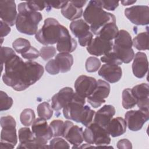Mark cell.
I'll use <instances>...</instances> for the list:
<instances>
[{"instance_id":"1","label":"cell","mask_w":149,"mask_h":149,"mask_svg":"<svg viewBox=\"0 0 149 149\" xmlns=\"http://www.w3.org/2000/svg\"><path fill=\"white\" fill-rule=\"evenodd\" d=\"M42 65L36 62H24L15 55L5 63V73L2 76L3 83L15 90L21 91L37 82L44 73Z\"/></svg>"},{"instance_id":"2","label":"cell","mask_w":149,"mask_h":149,"mask_svg":"<svg viewBox=\"0 0 149 149\" xmlns=\"http://www.w3.org/2000/svg\"><path fill=\"white\" fill-rule=\"evenodd\" d=\"M84 21L90 24L91 32L98 36L101 29L107 24L116 22L115 16L102 9L101 1H89L84 13Z\"/></svg>"},{"instance_id":"3","label":"cell","mask_w":149,"mask_h":149,"mask_svg":"<svg viewBox=\"0 0 149 149\" xmlns=\"http://www.w3.org/2000/svg\"><path fill=\"white\" fill-rule=\"evenodd\" d=\"M85 98L74 93L72 100L63 108V114L65 118L77 123H81L87 127L93 121L95 111L88 105H84Z\"/></svg>"},{"instance_id":"4","label":"cell","mask_w":149,"mask_h":149,"mask_svg":"<svg viewBox=\"0 0 149 149\" xmlns=\"http://www.w3.org/2000/svg\"><path fill=\"white\" fill-rule=\"evenodd\" d=\"M17 8L19 14L15 24L17 30L27 35L36 34L38 25L42 19L41 13L31 9L27 2L20 3Z\"/></svg>"},{"instance_id":"5","label":"cell","mask_w":149,"mask_h":149,"mask_svg":"<svg viewBox=\"0 0 149 149\" xmlns=\"http://www.w3.org/2000/svg\"><path fill=\"white\" fill-rule=\"evenodd\" d=\"M61 24L55 19L48 17L44 20L41 29L35 34L36 39L43 45H52L57 42Z\"/></svg>"},{"instance_id":"6","label":"cell","mask_w":149,"mask_h":149,"mask_svg":"<svg viewBox=\"0 0 149 149\" xmlns=\"http://www.w3.org/2000/svg\"><path fill=\"white\" fill-rule=\"evenodd\" d=\"M84 140L89 144L104 147L111 143V137L106 129L98 124L92 122L83 132Z\"/></svg>"},{"instance_id":"7","label":"cell","mask_w":149,"mask_h":149,"mask_svg":"<svg viewBox=\"0 0 149 149\" xmlns=\"http://www.w3.org/2000/svg\"><path fill=\"white\" fill-rule=\"evenodd\" d=\"M69 27L73 34L78 38L81 46H87L93 40V34L90 31V27L84 20L82 19L74 20L72 22Z\"/></svg>"},{"instance_id":"8","label":"cell","mask_w":149,"mask_h":149,"mask_svg":"<svg viewBox=\"0 0 149 149\" xmlns=\"http://www.w3.org/2000/svg\"><path fill=\"white\" fill-rule=\"evenodd\" d=\"M16 125L15 120L12 116L8 115L1 118V126L2 127L1 142L9 143L15 146L17 143Z\"/></svg>"},{"instance_id":"9","label":"cell","mask_w":149,"mask_h":149,"mask_svg":"<svg viewBox=\"0 0 149 149\" xmlns=\"http://www.w3.org/2000/svg\"><path fill=\"white\" fill-rule=\"evenodd\" d=\"M126 17L136 25H147L149 23V8L146 5H135L126 8Z\"/></svg>"},{"instance_id":"10","label":"cell","mask_w":149,"mask_h":149,"mask_svg":"<svg viewBox=\"0 0 149 149\" xmlns=\"http://www.w3.org/2000/svg\"><path fill=\"white\" fill-rule=\"evenodd\" d=\"M110 93V85L107 81L99 79L97 81V86L93 93L87 97L88 102L94 108L100 107L105 102Z\"/></svg>"},{"instance_id":"11","label":"cell","mask_w":149,"mask_h":149,"mask_svg":"<svg viewBox=\"0 0 149 149\" xmlns=\"http://www.w3.org/2000/svg\"><path fill=\"white\" fill-rule=\"evenodd\" d=\"M126 126L132 131L140 130L149 119V112L139 110L127 111L125 115Z\"/></svg>"},{"instance_id":"12","label":"cell","mask_w":149,"mask_h":149,"mask_svg":"<svg viewBox=\"0 0 149 149\" xmlns=\"http://www.w3.org/2000/svg\"><path fill=\"white\" fill-rule=\"evenodd\" d=\"M32 132L36 140L42 144H47L49 140L53 137L52 132L45 119L41 118L34 120L31 126Z\"/></svg>"},{"instance_id":"13","label":"cell","mask_w":149,"mask_h":149,"mask_svg":"<svg viewBox=\"0 0 149 149\" xmlns=\"http://www.w3.org/2000/svg\"><path fill=\"white\" fill-rule=\"evenodd\" d=\"M62 137L74 146L73 148H77L84 140L83 128L77 125H74L71 121L66 120L64 122Z\"/></svg>"},{"instance_id":"14","label":"cell","mask_w":149,"mask_h":149,"mask_svg":"<svg viewBox=\"0 0 149 149\" xmlns=\"http://www.w3.org/2000/svg\"><path fill=\"white\" fill-rule=\"evenodd\" d=\"M97 86V80L93 77L81 75L74 82L76 93L83 98L90 96Z\"/></svg>"},{"instance_id":"15","label":"cell","mask_w":149,"mask_h":149,"mask_svg":"<svg viewBox=\"0 0 149 149\" xmlns=\"http://www.w3.org/2000/svg\"><path fill=\"white\" fill-rule=\"evenodd\" d=\"M77 47V42L70 35L68 30L61 25L59 36L56 42V49L59 52L70 53L74 51Z\"/></svg>"},{"instance_id":"16","label":"cell","mask_w":149,"mask_h":149,"mask_svg":"<svg viewBox=\"0 0 149 149\" xmlns=\"http://www.w3.org/2000/svg\"><path fill=\"white\" fill-rule=\"evenodd\" d=\"M17 15L15 1L5 0L0 1V15L3 22L9 26H13L16 24Z\"/></svg>"},{"instance_id":"17","label":"cell","mask_w":149,"mask_h":149,"mask_svg":"<svg viewBox=\"0 0 149 149\" xmlns=\"http://www.w3.org/2000/svg\"><path fill=\"white\" fill-rule=\"evenodd\" d=\"M112 41H108L97 36L93 38L90 43L87 47L88 52L93 55H104L110 52L113 48Z\"/></svg>"},{"instance_id":"18","label":"cell","mask_w":149,"mask_h":149,"mask_svg":"<svg viewBox=\"0 0 149 149\" xmlns=\"http://www.w3.org/2000/svg\"><path fill=\"white\" fill-rule=\"evenodd\" d=\"M132 92L136 99L139 109L148 112L149 86L147 83H141L133 87Z\"/></svg>"},{"instance_id":"19","label":"cell","mask_w":149,"mask_h":149,"mask_svg":"<svg viewBox=\"0 0 149 149\" xmlns=\"http://www.w3.org/2000/svg\"><path fill=\"white\" fill-rule=\"evenodd\" d=\"M74 94L73 90L70 87H66L62 88L52 97V108L55 111H59L63 108L72 100Z\"/></svg>"},{"instance_id":"20","label":"cell","mask_w":149,"mask_h":149,"mask_svg":"<svg viewBox=\"0 0 149 149\" xmlns=\"http://www.w3.org/2000/svg\"><path fill=\"white\" fill-rule=\"evenodd\" d=\"M98 74L107 81L114 83L120 79L122 70L119 65L106 63L101 67L98 71Z\"/></svg>"},{"instance_id":"21","label":"cell","mask_w":149,"mask_h":149,"mask_svg":"<svg viewBox=\"0 0 149 149\" xmlns=\"http://www.w3.org/2000/svg\"><path fill=\"white\" fill-rule=\"evenodd\" d=\"M148 69V63L146 54L142 52H137L132 64L133 74L137 78H143L147 73Z\"/></svg>"},{"instance_id":"22","label":"cell","mask_w":149,"mask_h":149,"mask_svg":"<svg viewBox=\"0 0 149 149\" xmlns=\"http://www.w3.org/2000/svg\"><path fill=\"white\" fill-rule=\"evenodd\" d=\"M115 114V109L111 105H105L95 113L93 122L105 127Z\"/></svg>"},{"instance_id":"23","label":"cell","mask_w":149,"mask_h":149,"mask_svg":"<svg viewBox=\"0 0 149 149\" xmlns=\"http://www.w3.org/2000/svg\"><path fill=\"white\" fill-rule=\"evenodd\" d=\"M105 129L112 137H118L126 132V123L122 118L117 117L112 119Z\"/></svg>"},{"instance_id":"24","label":"cell","mask_w":149,"mask_h":149,"mask_svg":"<svg viewBox=\"0 0 149 149\" xmlns=\"http://www.w3.org/2000/svg\"><path fill=\"white\" fill-rule=\"evenodd\" d=\"M54 59L61 73L69 72L73 63V56L69 53L60 52L56 55Z\"/></svg>"},{"instance_id":"25","label":"cell","mask_w":149,"mask_h":149,"mask_svg":"<svg viewBox=\"0 0 149 149\" xmlns=\"http://www.w3.org/2000/svg\"><path fill=\"white\" fill-rule=\"evenodd\" d=\"M61 13L62 15L70 20H74L80 18L83 14L82 8L75 6L71 1H68L67 3L62 8Z\"/></svg>"},{"instance_id":"26","label":"cell","mask_w":149,"mask_h":149,"mask_svg":"<svg viewBox=\"0 0 149 149\" xmlns=\"http://www.w3.org/2000/svg\"><path fill=\"white\" fill-rule=\"evenodd\" d=\"M119 33L116 22H111L105 25L99 32L98 36L102 39L112 41L115 38Z\"/></svg>"},{"instance_id":"27","label":"cell","mask_w":149,"mask_h":149,"mask_svg":"<svg viewBox=\"0 0 149 149\" xmlns=\"http://www.w3.org/2000/svg\"><path fill=\"white\" fill-rule=\"evenodd\" d=\"M112 49L122 63L130 62L134 56V52L132 48H123L113 45Z\"/></svg>"},{"instance_id":"28","label":"cell","mask_w":149,"mask_h":149,"mask_svg":"<svg viewBox=\"0 0 149 149\" xmlns=\"http://www.w3.org/2000/svg\"><path fill=\"white\" fill-rule=\"evenodd\" d=\"M19 144L17 148H22L24 145L31 143L36 139L32 132L29 127H22L19 130L18 132Z\"/></svg>"},{"instance_id":"29","label":"cell","mask_w":149,"mask_h":149,"mask_svg":"<svg viewBox=\"0 0 149 149\" xmlns=\"http://www.w3.org/2000/svg\"><path fill=\"white\" fill-rule=\"evenodd\" d=\"M113 45L123 48H132L133 43L130 34L124 30L119 31L118 36L115 38Z\"/></svg>"},{"instance_id":"30","label":"cell","mask_w":149,"mask_h":149,"mask_svg":"<svg viewBox=\"0 0 149 149\" xmlns=\"http://www.w3.org/2000/svg\"><path fill=\"white\" fill-rule=\"evenodd\" d=\"M134 47L139 51L148 49V33L142 32L137 35L132 41Z\"/></svg>"},{"instance_id":"31","label":"cell","mask_w":149,"mask_h":149,"mask_svg":"<svg viewBox=\"0 0 149 149\" xmlns=\"http://www.w3.org/2000/svg\"><path fill=\"white\" fill-rule=\"evenodd\" d=\"M137 104V101L130 88H126L122 92V106L126 109L133 108Z\"/></svg>"},{"instance_id":"32","label":"cell","mask_w":149,"mask_h":149,"mask_svg":"<svg viewBox=\"0 0 149 149\" xmlns=\"http://www.w3.org/2000/svg\"><path fill=\"white\" fill-rule=\"evenodd\" d=\"M37 113L40 118L48 120L53 115V111L49 104L47 102H43L40 104L37 108Z\"/></svg>"},{"instance_id":"33","label":"cell","mask_w":149,"mask_h":149,"mask_svg":"<svg viewBox=\"0 0 149 149\" xmlns=\"http://www.w3.org/2000/svg\"><path fill=\"white\" fill-rule=\"evenodd\" d=\"M12 46L15 51L21 55L26 52L31 47L29 41L23 38L16 39L13 42Z\"/></svg>"},{"instance_id":"34","label":"cell","mask_w":149,"mask_h":149,"mask_svg":"<svg viewBox=\"0 0 149 149\" xmlns=\"http://www.w3.org/2000/svg\"><path fill=\"white\" fill-rule=\"evenodd\" d=\"M35 118L36 115L34 111L30 108H26L22 112L20 120L22 125L26 126H29L33 123Z\"/></svg>"},{"instance_id":"35","label":"cell","mask_w":149,"mask_h":149,"mask_svg":"<svg viewBox=\"0 0 149 149\" xmlns=\"http://www.w3.org/2000/svg\"><path fill=\"white\" fill-rule=\"evenodd\" d=\"M49 126L51 128L54 137L62 136L64 129V122L62 120H53L50 123Z\"/></svg>"},{"instance_id":"36","label":"cell","mask_w":149,"mask_h":149,"mask_svg":"<svg viewBox=\"0 0 149 149\" xmlns=\"http://www.w3.org/2000/svg\"><path fill=\"white\" fill-rule=\"evenodd\" d=\"M101 66L100 61L96 57L90 56L86 62V69L88 72H95L98 70Z\"/></svg>"},{"instance_id":"37","label":"cell","mask_w":149,"mask_h":149,"mask_svg":"<svg viewBox=\"0 0 149 149\" xmlns=\"http://www.w3.org/2000/svg\"><path fill=\"white\" fill-rule=\"evenodd\" d=\"M0 102H1V111L9 109L13 105V99L9 97L8 94L3 91L0 92Z\"/></svg>"},{"instance_id":"38","label":"cell","mask_w":149,"mask_h":149,"mask_svg":"<svg viewBox=\"0 0 149 149\" xmlns=\"http://www.w3.org/2000/svg\"><path fill=\"white\" fill-rule=\"evenodd\" d=\"M101 62L108 64H113L116 65H120L122 63V62L118 58L117 55L114 52H110L101 58Z\"/></svg>"},{"instance_id":"39","label":"cell","mask_w":149,"mask_h":149,"mask_svg":"<svg viewBox=\"0 0 149 149\" xmlns=\"http://www.w3.org/2000/svg\"><path fill=\"white\" fill-rule=\"evenodd\" d=\"M56 54V48L53 46H45L40 49V56L44 60L47 61L54 57Z\"/></svg>"},{"instance_id":"40","label":"cell","mask_w":149,"mask_h":149,"mask_svg":"<svg viewBox=\"0 0 149 149\" xmlns=\"http://www.w3.org/2000/svg\"><path fill=\"white\" fill-rule=\"evenodd\" d=\"M15 54V51L10 48L1 47V63L2 66V70H3V65L5 63Z\"/></svg>"},{"instance_id":"41","label":"cell","mask_w":149,"mask_h":149,"mask_svg":"<svg viewBox=\"0 0 149 149\" xmlns=\"http://www.w3.org/2000/svg\"><path fill=\"white\" fill-rule=\"evenodd\" d=\"M69 144L63 139L55 137L50 141L49 148H69Z\"/></svg>"},{"instance_id":"42","label":"cell","mask_w":149,"mask_h":149,"mask_svg":"<svg viewBox=\"0 0 149 149\" xmlns=\"http://www.w3.org/2000/svg\"><path fill=\"white\" fill-rule=\"evenodd\" d=\"M22 56L26 59L31 61L38 58L40 56V52L36 48L31 46L26 52L22 54Z\"/></svg>"},{"instance_id":"43","label":"cell","mask_w":149,"mask_h":149,"mask_svg":"<svg viewBox=\"0 0 149 149\" xmlns=\"http://www.w3.org/2000/svg\"><path fill=\"white\" fill-rule=\"evenodd\" d=\"M45 69L47 72L52 75L58 74L60 71L56 64L55 59H50L45 65Z\"/></svg>"},{"instance_id":"44","label":"cell","mask_w":149,"mask_h":149,"mask_svg":"<svg viewBox=\"0 0 149 149\" xmlns=\"http://www.w3.org/2000/svg\"><path fill=\"white\" fill-rule=\"evenodd\" d=\"M27 2L31 9L37 12H38V10H42L45 7H47L46 2L30 1H27Z\"/></svg>"},{"instance_id":"45","label":"cell","mask_w":149,"mask_h":149,"mask_svg":"<svg viewBox=\"0 0 149 149\" xmlns=\"http://www.w3.org/2000/svg\"><path fill=\"white\" fill-rule=\"evenodd\" d=\"M102 6L107 10H114L119 5V2L116 1H101Z\"/></svg>"},{"instance_id":"46","label":"cell","mask_w":149,"mask_h":149,"mask_svg":"<svg viewBox=\"0 0 149 149\" xmlns=\"http://www.w3.org/2000/svg\"><path fill=\"white\" fill-rule=\"evenodd\" d=\"M47 2V9L48 11L51 9V8H54L56 9L62 8L68 2V1H51L46 2Z\"/></svg>"},{"instance_id":"47","label":"cell","mask_w":149,"mask_h":149,"mask_svg":"<svg viewBox=\"0 0 149 149\" xmlns=\"http://www.w3.org/2000/svg\"><path fill=\"white\" fill-rule=\"evenodd\" d=\"M0 25H1V37L3 38V37L6 36L9 34L10 32V28L9 26L6 24V23L3 22L2 20L0 21Z\"/></svg>"},{"instance_id":"48","label":"cell","mask_w":149,"mask_h":149,"mask_svg":"<svg viewBox=\"0 0 149 149\" xmlns=\"http://www.w3.org/2000/svg\"><path fill=\"white\" fill-rule=\"evenodd\" d=\"M118 148H127L130 149L132 148V143L128 139H121L117 143Z\"/></svg>"},{"instance_id":"49","label":"cell","mask_w":149,"mask_h":149,"mask_svg":"<svg viewBox=\"0 0 149 149\" xmlns=\"http://www.w3.org/2000/svg\"><path fill=\"white\" fill-rule=\"evenodd\" d=\"M70 1L75 6L79 8H82V7L87 2L86 1Z\"/></svg>"},{"instance_id":"50","label":"cell","mask_w":149,"mask_h":149,"mask_svg":"<svg viewBox=\"0 0 149 149\" xmlns=\"http://www.w3.org/2000/svg\"><path fill=\"white\" fill-rule=\"evenodd\" d=\"M136 2V1H130V0H126V1H121V3L124 5H132L134 3Z\"/></svg>"}]
</instances>
